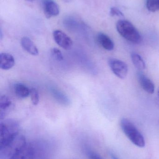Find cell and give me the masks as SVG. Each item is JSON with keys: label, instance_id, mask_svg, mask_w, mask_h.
I'll list each match as a JSON object with an SVG mask.
<instances>
[{"label": "cell", "instance_id": "obj_20", "mask_svg": "<svg viewBox=\"0 0 159 159\" xmlns=\"http://www.w3.org/2000/svg\"><path fill=\"white\" fill-rule=\"evenodd\" d=\"M110 15L112 16H124V14L120 11V10L116 7H112L110 9Z\"/></svg>", "mask_w": 159, "mask_h": 159}, {"label": "cell", "instance_id": "obj_3", "mask_svg": "<svg viewBox=\"0 0 159 159\" xmlns=\"http://www.w3.org/2000/svg\"><path fill=\"white\" fill-rule=\"evenodd\" d=\"M19 134V124L16 120H6L0 124V147L3 146Z\"/></svg>", "mask_w": 159, "mask_h": 159}, {"label": "cell", "instance_id": "obj_21", "mask_svg": "<svg viewBox=\"0 0 159 159\" xmlns=\"http://www.w3.org/2000/svg\"><path fill=\"white\" fill-rule=\"evenodd\" d=\"M87 156L90 159H103L97 153L92 151H87Z\"/></svg>", "mask_w": 159, "mask_h": 159}, {"label": "cell", "instance_id": "obj_9", "mask_svg": "<svg viewBox=\"0 0 159 159\" xmlns=\"http://www.w3.org/2000/svg\"><path fill=\"white\" fill-rule=\"evenodd\" d=\"M15 64L14 57L9 53L3 52L0 54V68L7 70L14 67Z\"/></svg>", "mask_w": 159, "mask_h": 159}, {"label": "cell", "instance_id": "obj_19", "mask_svg": "<svg viewBox=\"0 0 159 159\" xmlns=\"http://www.w3.org/2000/svg\"><path fill=\"white\" fill-rule=\"evenodd\" d=\"M51 55L53 58L57 61H61L63 60V57L61 51L58 48H52L51 50Z\"/></svg>", "mask_w": 159, "mask_h": 159}, {"label": "cell", "instance_id": "obj_2", "mask_svg": "<svg viewBox=\"0 0 159 159\" xmlns=\"http://www.w3.org/2000/svg\"><path fill=\"white\" fill-rule=\"evenodd\" d=\"M116 29L120 35L129 42L134 44L140 43L142 42V35L130 21L124 20H119Z\"/></svg>", "mask_w": 159, "mask_h": 159}, {"label": "cell", "instance_id": "obj_13", "mask_svg": "<svg viewBox=\"0 0 159 159\" xmlns=\"http://www.w3.org/2000/svg\"><path fill=\"white\" fill-rule=\"evenodd\" d=\"M12 105L10 98L6 95H2L0 97V118L1 120L6 116L8 109Z\"/></svg>", "mask_w": 159, "mask_h": 159}, {"label": "cell", "instance_id": "obj_23", "mask_svg": "<svg viewBox=\"0 0 159 159\" xmlns=\"http://www.w3.org/2000/svg\"><path fill=\"white\" fill-rule=\"evenodd\" d=\"M63 2H71V0H62Z\"/></svg>", "mask_w": 159, "mask_h": 159}, {"label": "cell", "instance_id": "obj_11", "mask_svg": "<svg viewBox=\"0 0 159 159\" xmlns=\"http://www.w3.org/2000/svg\"><path fill=\"white\" fill-rule=\"evenodd\" d=\"M21 44L22 48L29 54L34 56H36L39 54L38 48L34 43L27 37H23L21 40Z\"/></svg>", "mask_w": 159, "mask_h": 159}, {"label": "cell", "instance_id": "obj_12", "mask_svg": "<svg viewBox=\"0 0 159 159\" xmlns=\"http://www.w3.org/2000/svg\"><path fill=\"white\" fill-rule=\"evenodd\" d=\"M98 43L105 50L112 51L115 48V44L112 39L105 34L100 33L97 35Z\"/></svg>", "mask_w": 159, "mask_h": 159}, {"label": "cell", "instance_id": "obj_10", "mask_svg": "<svg viewBox=\"0 0 159 159\" xmlns=\"http://www.w3.org/2000/svg\"><path fill=\"white\" fill-rule=\"evenodd\" d=\"M138 80L143 89L148 93L152 94L155 91V85L152 80L142 73L137 74Z\"/></svg>", "mask_w": 159, "mask_h": 159}, {"label": "cell", "instance_id": "obj_17", "mask_svg": "<svg viewBox=\"0 0 159 159\" xmlns=\"http://www.w3.org/2000/svg\"><path fill=\"white\" fill-rule=\"evenodd\" d=\"M146 6L150 12H155L159 10V0H147Z\"/></svg>", "mask_w": 159, "mask_h": 159}, {"label": "cell", "instance_id": "obj_16", "mask_svg": "<svg viewBox=\"0 0 159 159\" xmlns=\"http://www.w3.org/2000/svg\"><path fill=\"white\" fill-rule=\"evenodd\" d=\"M52 92L55 99H57L58 102L63 104H68V103L69 102V99L65 94L56 89L52 90Z\"/></svg>", "mask_w": 159, "mask_h": 159}, {"label": "cell", "instance_id": "obj_25", "mask_svg": "<svg viewBox=\"0 0 159 159\" xmlns=\"http://www.w3.org/2000/svg\"><path fill=\"white\" fill-rule=\"evenodd\" d=\"M158 97L159 98V90L158 92Z\"/></svg>", "mask_w": 159, "mask_h": 159}, {"label": "cell", "instance_id": "obj_8", "mask_svg": "<svg viewBox=\"0 0 159 159\" xmlns=\"http://www.w3.org/2000/svg\"><path fill=\"white\" fill-rule=\"evenodd\" d=\"M44 13L48 18L56 16L59 13V7L53 0H42Z\"/></svg>", "mask_w": 159, "mask_h": 159}, {"label": "cell", "instance_id": "obj_15", "mask_svg": "<svg viewBox=\"0 0 159 159\" xmlns=\"http://www.w3.org/2000/svg\"><path fill=\"white\" fill-rule=\"evenodd\" d=\"M131 59L135 68L140 71L143 70L146 68V64L142 57L136 53L131 54Z\"/></svg>", "mask_w": 159, "mask_h": 159}, {"label": "cell", "instance_id": "obj_24", "mask_svg": "<svg viewBox=\"0 0 159 159\" xmlns=\"http://www.w3.org/2000/svg\"><path fill=\"white\" fill-rule=\"evenodd\" d=\"M25 1H29V2H33L35 0H25Z\"/></svg>", "mask_w": 159, "mask_h": 159}, {"label": "cell", "instance_id": "obj_6", "mask_svg": "<svg viewBox=\"0 0 159 159\" xmlns=\"http://www.w3.org/2000/svg\"><path fill=\"white\" fill-rule=\"evenodd\" d=\"M108 64L115 75L120 79H124L128 73V67L124 61L115 58H110Z\"/></svg>", "mask_w": 159, "mask_h": 159}, {"label": "cell", "instance_id": "obj_22", "mask_svg": "<svg viewBox=\"0 0 159 159\" xmlns=\"http://www.w3.org/2000/svg\"><path fill=\"white\" fill-rule=\"evenodd\" d=\"M110 156H111V158H112V159H119L115 156V154H113V153H110Z\"/></svg>", "mask_w": 159, "mask_h": 159}, {"label": "cell", "instance_id": "obj_1", "mask_svg": "<svg viewBox=\"0 0 159 159\" xmlns=\"http://www.w3.org/2000/svg\"><path fill=\"white\" fill-rule=\"evenodd\" d=\"M43 147L38 143H26L9 159H44Z\"/></svg>", "mask_w": 159, "mask_h": 159}, {"label": "cell", "instance_id": "obj_18", "mask_svg": "<svg viewBox=\"0 0 159 159\" xmlns=\"http://www.w3.org/2000/svg\"><path fill=\"white\" fill-rule=\"evenodd\" d=\"M30 96L33 104L37 105L39 102V95L38 91L35 88H32L30 89Z\"/></svg>", "mask_w": 159, "mask_h": 159}, {"label": "cell", "instance_id": "obj_4", "mask_svg": "<svg viewBox=\"0 0 159 159\" xmlns=\"http://www.w3.org/2000/svg\"><path fill=\"white\" fill-rule=\"evenodd\" d=\"M120 125L125 134L135 145L140 148L145 146L144 138L130 120L126 118H123L121 120Z\"/></svg>", "mask_w": 159, "mask_h": 159}, {"label": "cell", "instance_id": "obj_14", "mask_svg": "<svg viewBox=\"0 0 159 159\" xmlns=\"http://www.w3.org/2000/svg\"><path fill=\"white\" fill-rule=\"evenodd\" d=\"M14 91L17 97L24 99L30 95V89L24 84L18 83L14 86Z\"/></svg>", "mask_w": 159, "mask_h": 159}, {"label": "cell", "instance_id": "obj_7", "mask_svg": "<svg viewBox=\"0 0 159 159\" xmlns=\"http://www.w3.org/2000/svg\"><path fill=\"white\" fill-rule=\"evenodd\" d=\"M53 38L56 43L63 49L68 50L73 45L72 39L63 32L56 30L53 33Z\"/></svg>", "mask_w": 159, "mask_h": 159}, {"label": "cell", "instance_id": "obj_5", "mask_svg": "<svg viewBox=\"0 0 159 159\" xmlns=\"http://www.w3.org/2000/svg\"><path fill=\"white\" fill-rule=\"evenodd\" d=\"M26 143L27 142H26L25 137L19 134L3 146L0 147L1 158H9L18 150L25 145Z\"/></svg>", "mask_w": 159, "mask_h": 159}]
</instances>
